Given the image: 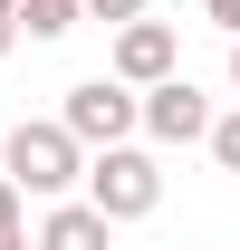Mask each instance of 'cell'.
Masks as SVG:
<instances>
[{"label":"cell","instance_id":"6da1fadb","mask_svg":"<svg viewBox=\"0 0 240 250\" xmlns=\"http://www.w3.org/2000/svg\"><path fill=\"white\" fill-rule=\"evenodd\" d=\"M0 173H10L20 192L67 202V183H87V145H77L58 116H48V125H29V116H20V125H10V154H0Z\"/></svg>","mask_w":240,"mask_h":250},{"label":"cell","instance_id":"7a4b0ae2","mask_svg":"<svg viewBox=\"0 0 240 250\" xmlns=\"http://www.w3.org/2000/svg\"><path fill=\"white\" fill-rule=\"evenodd\" d=\"M58 125L87 145V154H106V145H135V125H144V96L125 87V77H77L58 106Z\"/></svg>","mask_w":240,"mask_h":250},{"label":"cell","instance_id":"3957f363","mask_svg":"<svg viewBox=\"0 0 240 250\" xmlns=\"http://www.w3.org/2000/svg\"><path fill=\"white\" fill-rule=\"evenodd\" d=\"M87 202L106 221H144L154 202H163V164H154L144 145H106V154H87Z\"/></svg>","mask_w":240,"mask_h":250},{"label":"cell","instance_id":"277c9868","mask_svg":"<svg viewBox=\"0 0 240 250\" xmlns=\"http://www.w3.org/2000/svg\"><path fill=\"white\" fill-rule=\"evenodd\" d=\"M106 77H125L135 96L163 87V77H182V39L163 29V20H125V29H116V58H106Z\"/></svg>","mask_w":240,"mask_h":250},{"label":"cell","instance_id":"5b68a950","mask_svg":"<svg viewBox=\"0 0 240 250\" xmlns=\"http://www.w3.org/2000/svg\"><path fill=\"white\" fill-rule=\"evenodd\" d=\"M211 96L192 87V77H163V87H144V135L154 145H211Z\"/></svg>","mask_w":240,"mask_h":250},{"label":"cell","instance_id":"8992f818","mask_svg":"<svg viewBox=\"0 0 240 250\" xmlns=\"http://www.w3.org/2000/svg\"><path fill=\"white\" fill-rule=\"evenodd\" d=\"M106 241H116V221L96 212V202H58V212L29 231V250H106Z\"/></svg>","mask_w":240,"mask_h":250},{"label":"cell","instance_id":"52a82bcc","mask_svg":"<svg viewBox=\"0 0 240 250\" xmlns=\"http://www.w3.org/2000/svg\"><path fill=\"white\" fill-rule=\"evenodd\" d=\"M87 20V0H20V39H67Z\"/></svg>","mask_w":240,"mask_h":250},{"label":"cell","instance_id":"ba28073f","mask_svg":"<svg viewBox=\"0 0 240 250\" xmlns=\"http://www.w3.org/2000/svg\"><path fill=\"white\" fill-rule=\"evenodd\" d=\"M20 202H29V192L0 173V250H29V221H20Z\"/></svg>","mask_w":240,"mask_h":250},{"label":"cell","instance_id":"9c48e42d","mask_svg":"<svg viewBox=\"0 0 240 250\" xmlns=\"http://www.w3.org/2000/svg\"><path fill=\"white\" fill-rule=\"evenodd\" d=\"M211 164H221V173H240V106L211 125Z\"/></svg>","mask_w":240,"mask_h":250},{"label":"cell","instance_id":"30bf717a","mask_svg":"<svg viewBox=\"0 0 240 250\" xmlns=\"http://www.w3.org/2000/svg\"><path fill=\"white\" fill-rule=\"evenodd\" d=\"M87 20H116L125 29V20H144V0H87Z\"/></svg>","mask_w":240,"mask_h":250},{"label":"cell","instance_id":"8fae6325","mask_svg":"<svg viewBox=\"0 0 240 250\" xmlns=\"http://www.w3.org/2000/svg\"><path fill=\"white\" fill-rule=\"evenodd\" d=\"M20 48V0H0V58Z\"/></svg>","mask_w":240,"mask_h":250},{"label":"cell","instance_id":"7c38bea8","mask_svg":"<svg viewBox=\"0 0 240 250\" xmlns=\"http://www.w3.org/2000/svg\"><path fill=\"white\" fill-rule=\"evenodd\" d=\"M202 10H211V29H231V39H240V0H202Z\"/></svg>","mask_w":240,"mask_h":250},{"label":"cell","instance_id":"4fadbf2b","mask_svg":"<svg viewBox=\"0 0 240 250\" xmlns=\"http://www.w3.org/2000/svg\"><path fill=\"white\" fill-rule=\"evenodd\" d=\"M231 87H240V39H231Z\"/></svg>","mask_w":240,"mask_h":250}]
</instances>
